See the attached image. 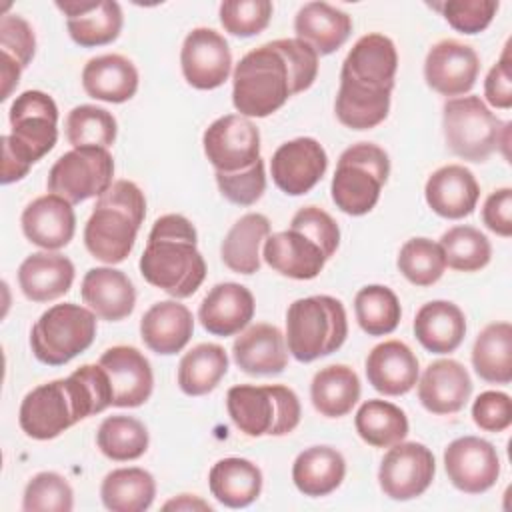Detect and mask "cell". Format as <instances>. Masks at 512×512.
<instances>
[{"label": "cell", "instance_id": "74e56055", "mask_svg": "<svg viewBox=\"0 0 512 512\" xmlns=\"http://www.w3.org/2000/svg\"><path fill=\"white\" fill-rule=\"evenodd\" d=\"M156 496L154 476L144 468H116L100 486L102 504L112 512H144Z\"/></svg>", "mask_w": 512, "mask_h": 512}, {"label": "cell", "instance_id": "60d3db41", "mask_svg": "<svg viewBox=\"0 0 512 512\" xmlns=\"http://www.w3.org/2000/svg\"><path fill=\"white\" fill-rule=\"evenodd\" d=\"M358 436L374 448H390L408 436V418L402 408L386 400H366L356 416Z\"/></svg>", "mask_w": 512, "mask_h": 512}, {"label": "cell", "instance_id": "e575fe53", "mask_svg": "<svg viewBox=\"0 0 512 512\" xmlns=\"http://www.w3.org/2000/svg\"><path fill=\"white\" fill-rule=\"evenodd\" d=\"M212 496L228 508H246L262 492V472L246 458H222L208 474Z\"/></svg>", "mask_w": 512, "mask_h": 512}, {"label": "cell", "instance_id": "11a10c76", "mask_svg": "<svg viewBox=\"0 0 512 512\" xmlns=\"http://www.w3.org/2000/svg\"><path fill=\"white\" fill-rule=\"evenodd\" d=\"M482 222L494 234L508 238L512 236V188L494 190L482 208Z\"/></svg>", "mask_w": 512, "mask_h": 512}, {"label": "cell", "instance_id": "f1b7e54d", "mask_svg": "<svg viewBox=\"0 0 512 512\" xmlns=\"http://www.w3.org/2000/svg\"><path fill=\"white\" fill-rule=\"evenodd\" d=\"M192 312L178 300L152 304L140 320V338L156 354L170 356L180 352L192 338Z\"/></svg>", "mask_w": 512, "mask_h": 512}, {"label": "cell", "instance_id": "ffe728a7", "mask_svg": "<svg viewBox=\"0 0 512 512\" xmlns=\"http://www.w3.org/2000/svg\"><path fill=\"white\" fill-rule=\"evenodd\" d=\"M98 364L106 370L112 386V406H142L154 388V374L148 358L134 346L108 348Z\"/></svg>", "mask_w": 512, "mask_h": 512}, {"label": "cell", "instance_id": "681fc988", "mask_svg": "<svg viewBox=\"0 0 512 512\" xmlns=\"http://www.w3.org/2000/svg\"><path fill=\"white\" fill-rule=\"evenodd\" d=\"M430 6L438 10L456 32L462 34H478L486 30L498 10V2L494 0H448Z\"/></svg>", "mask_w": 512, "mask_h": 512}, {"label": "cell", "instance_id": "44dd1931", "mask_svg": "<svg viewBox=\"0 0 512 512\" xmlns=\"http://www.w3.org/2000/svg\"><path fill=\"white\" fill-rule=\"evenodd\" d=\"M56 8L66 16L70 38L82 48H96L120 36L124 16L114 0H58Z\"/></svg>", "mask_w": 512, "mask_h": 512}, {"label": "cell", "instance_id": "c3c4849f", "mask_svg": "<svg viewBox=\"0 0 512 512\" xmlns=\"http://www.w3.org/2000/svg\"><path fill=\"white\" fill-rule=\"evenodd\" d=\"M274 6L270 0H226L220 4L222 28L240 38L256 36L270 24Z\"/></svg>", "mask_w": 512, "mask_h": 512}, {"label": "cell", "instance_id": "d6a6232c", "mask_svg": "<svg viewBox=\"0 0 512 512\" xmlns=\"http://www.w3.org/2000/svg\"><path fill=\"white\" fill-rule=\"evenodd\" d=\"M414 336L428 352L450 354L466 336L464 312L448 300L426 302L416 312Z\"/></svg>", "mask_w": 512, "mask_h": 512}, {"label": "cell", "instance_id": "9f6ffc18", "mask_svg": "<svg viewBox=\"0 0 512 512\" xmlns=\"http://www.w3.org/2000/svg\"><path fill=\"white\" fill-rule=\"evenodd\" d=\"M164 510H208V512H212V506L194 494H180L178 498L166 502Z\"/></svg>", "mask_w": 512, "mask_h": 512}, {"label": "cell", "instance_id": "f546056e", "mask_svg": "<svg viewBox=\"0 0 512 512\" xmlns=\"http://www.w3.org/2000/svg\"><path fill=\"white\" fill-rule=\"evenodd\" d=\"M74 282V264L54 250L34 252L18 268V286L32 302H50L64 296Z\"/></svg>", "mask_w": 512, "mask_h": 512}, {"label": "cell", "instance_id": "4316f807", "mask_svg": "<svg viewBox=\"0 0 512 512\" xmlns=\"http://www.w3.org/2000/svg\"><path fill=\"white\" fill-rule=\"evenodd\" d=\"M252 292L236 282L216 284L198 308V320L214 336H234L244 330L254 316Z\"/></svg>", "mask_w": 512, "mask_h": 512}, {"label": "cell", "instance_id": "277c9868", "mask_svg": "<svg viewBox=\"0 0 512 512\" xmlns=\"http://www.w3.org/2000/svg\"><path fill=\"white\" fill-rule=\"evenodd\" d=\"M196 244V228L186 216H160L140 256V274L176 300L192 296L206 278V262Z\"/></svg>", "mask_w": 512, "mask_h": 512}, {"label": "cell", "instance_id": "2e32d148", "mask_svg": "<svg viewBox=\"0 0 512 512\" xmlns=\"http://www.w3.org/2000/svg\"><path fill=\"white\" fill-rule=\"evenodd\" d=\"M444 470L454 488L466 494L490 490L500 476V458L484 438L462 436L452 440L444 450Z\"/></svg>", "mask_w": 512, "mask_h": 512}, {"label": "cell", "instance_id": "603a6c76", "mask_svg": "<svg viewBox=\"0 0 512 512\" xmlns=\"http://www.w3.org/2000/svg\"><path fill=\"white\" fill-rule=\"evenodd\" d=\"M416 384L420 404L438 416L460 412L472 394L468 370L450 358L430 362Z\"/></svg>", "mask_w": 512, "mask_h": 512}, {"label": "cell", "instance_id": "b9f144b4", "mask_svg": "<svg viewBox=\"0 0 512 512\" xmlns=\"http://www.w3.org/2000/svg\"><path fill=\"white\" fill-rule=\"evenodd\" d=\"M96 444L106 458L128 462L138 460L148 450L150 436L138 418L116 414L102 420L96 432Z\"/></svg>", "mask_w": 512, "mask_h": 512}, {"label": "cell", "instance_id": "7dc6e473", "mask_svg": "<svg viewBox=\"0 0 512 512\" xmlns=\"http://www.w3.org/2000/svg\"><path fill=\"white\" fill-rule=\"evenodd\" d=\"M72 508V486L58 472H38L24 488V512H70Z\"/></svg>", "mask_w": 512, "mask_h": 512}, {"label": "cell", "instance_id": "4dcf8cb0", "mask_svg": "<svg viewBox=\"0 0 512 512\" xmlns=\"http://www.w3.org/2000/svg\"><path fill=\"white\" fill-rule=\"evenodd\" d=\"M82 88L94 100L122 104L138 90V70L122 54L94 56L84 64Z\"/></svg>", "mask_w": 512, "mask_h": 512}, {"label": "cell", "instance_id": "f35d334b", "mask_svg": "<svg viewBox=\"0 0 512 512\" xmlns=\"http://www.w3.org/2000/svg\"><path fill=\"white\" fill-rule=\"evenodd\" d=\"M474 372L490 384L512 380V326L510 322L488 324L472 346Z\"/></svg>", "mask_w": 512, "mask_h": 512}, {"label": "cell", "instance_id": "d4e9b609", "mask_svg": "<svg viewBox=\"0 0 512 512\" xmlns=\"http://www.w3.org/2000/svg\"><path fill=\"white\" fill-rule=\"evenodd\" d=\"M236 366L250 376H274L288 364L286 336L274 324H254L232 344Z\"/></svg>", "mask_w": 512, "mask_h": 512}, {"label": "cell", "instance_id": "cb8c5ba5", "mask_svg": "<svg viewBox=\"0 0 512 512\" xmlns=\"http://www.w3.org/2000/svg\"><path fill=\"white\" fill-rule=\"evenodd\" d=\"M424 196L432 212L448 220H460L474 212L480 186L466 166L446 164L428 176Z\"/></svg>", "mask_w": 512, "mask_h": 512}, {"label": "cell", "instance_id": "5b68a950", "mask_svg": "<svg viewBox=\"0 0 512 512\" xmlns=\"http://www.w3.org/2000/svg\"><path fill=\"white\" fill-rule=\"evenodd\" d=\"M338 244L340 228L336 220L318 206H304L292 216L288 230L264 240L262 256L282 276L312 280L338 250Z\"/></svg>", "mask_w": 512, "mask_h": 512}, {"label": "cell", "instance_id": "7a4b0ae2", "mask_svg": "<svg viewBox=\"0 0 512 512\" xmlns=\"http://www.w3.org/2000/svg\"><path fill=\"white\" fill-rule=\"evenodd\" d=\"M398 70L394 42L378 32L356 40L342 62L334 112L352 130H370L386 120Z\"/></svg>", "mask_w": 512, "mask_h": 512}, {"label": "cell", "instance_id": "7402d4cb", "mask_svg": "<svg viewBox=\"0 0 512 512\" xmlns=\"http://www.w3.org/2000/svg\"><path fill=\"white\" fill-rule=\"evenodd\" d=\"M28 242L42 250H60L70 244L76 232L74 208L58 194H44L32 200L20 218Z\"/></svg>", "mask_w": 512, "mask_h": 512}, {"label": "cell", "instance_id": "52a82bcc", "mask_svg": "<svg viewBox=\"0 0 512 512\" xmlns=\"http://www.w3.org/2000/svg\"><path fill=\"white\" fill-rule=\"evenodd\" d=\"M146 216L144 192L130 180H116L98 196L84 226L86 250L104 264H120L134 248Z\"/></svg>", "mask_w": 512, "mask_h": 512}, {"label": "cell", "instance_id": "ac0fdd59", "mask_svg": "<svg viewBox=\"0 0 512 512\" xmlns=\"http://www.w3.org/2000/svg\"><path fill=\"white\" fill-rule=\"evenodd\" d=\"M328 168V154L322 144L310 136H300L278 146L270 160L274 184L288 196L310 192Z\"/></svg>", "mask_w": 512, "mask_h": 512}, {"label": "cell", "instance_id": "ee69618b", "mask_svg": "<svg viewBox=\"0 0 512 512\" xmlns=\"http://www.w3.org/2000/svg\"><path fill=\"white\" fill-rule=\"evenodd\" d=\"M66 140L74 148H108L116 140L118 124L112 112L94 104L72 108L64 122Z\"/></svg>", "mask_w": 512, "mask_h": 512}, {"label": "cell", "instance_id": "ab89813d", "mask_svg": "<svg viewBox=\"0 0 512 512\" xmlns=\"http://www.w3.org/2000/svg\"><path fill=\"white\" fill-rule=\"evenodd\" d=\"M228 372V354L220 344L204 342L188 350L178 364V386L188 396L212 392Z\"/></svg>", "mask_w": 512, "mask_h": 512}, {"label": "cell", "instance_id": "484cf974", "mask_svg": "<svg viewBox=\"0 0 512 512\" xmlns=\"http://www.w3.org/2000/svg\"><path fill=\"white\" fill-rule=\"evenodd\" d=\"M420 376L416 354L400 340H386L374 346L366 358V378L384 396L410 392Z\"/></svg>", "mask_w": 512, "mask_h": 512}, {"label": "cell", "instance_id": "4fadbf2b", "mask_svg": "<svg viewBox=\"0 0 512 512\" xmlns=\"http://www.w3.org/2000/svg\"><path fill=\"white\" fill-rule=\"evenodd\" d=\"M114 158L108 148H72L64 152L48 172V192L70 204L102 196L112 186Z\"/></svg>", "mask_w": 512, "mask_h": 512}, {"label": "cell", "instance_id": "f5cc1de1", "mask_svg": "<svg viewBox=\"0 0 512 512\" xmlns=\"http://www.w3.org/2000/svg\"><path fill=\"white\" fill-rule=\"evenodd\" d=\"M472 420L484 432H504L512 424V400L506 392H482L472 404Z\"/></svg>", "mask_w": 512, "mask_h": 512}, {"label": "cell", "instance_id": "816d5d0a", "mask_svg": "<svg viewBox=\"0 0 512 512\" xmlns=\"http://www.w3.org/2000/svg\"><path fill=\"white\" fill-rule=\"evenodd\" d=\"M216 184L220 194L238 206H252L262 198L266 190V172L262 158L240 172H216Z\"/></svg>", "mask_w": 512, "mask_h": 512}, {"label": "cell", "instance_id": "8d00e7d4", "mask_svg": "<svg viewBox=\"0 0 512 512\" xmlns=\"http://www.w3.org/2000/svg\"><path fill=\"white\" fill-rule=\"evenodd\" d=\"M310 400L322 416L342 418L360 400V378L346 364L320 368L310 384Z\"/></svg>", "mask_w": 512, "mask_h": 512}, {"label": "cell", "instance_id": "9a60e30c", "mask_svg": "<svg viewBox=\"0 0 512 512\" xmlns=\"http://www.w3.org/2000/svg\"><path fill=\"white\" fill-rule=\"evenodd\" d=\"M436 462L430 448L420 442L390 446L378 468V484L384 496L406 502L422 496L434 480Z\"/></svg>", "mask_w": 512, "mask_h": 512}, {"label": "cell", "instance_id": "7c38bea8", "mask_svg": "<svg viewBox=\"0 0 512 512\" xmlns=\"http://www.w3.org/2000/svg\"><path fill=\"white\" fill-rule=\"evenodd\" d=\"M510 122L502 124L480 96L450 98L444 104L442 128L448 150L468 162H486L500 146Z\"/></svg>", "mask_w": 512, "mask_h": 512}, {"label": "cell", "instance_id": "30bf717a", "mask_svg": "<svg viewBox=\"0 0 512 512\" xmlns=\"http://www.w3.org/2000/svg\"><path fill=\"white\" fill-rule=\"evenodd\" d=\"M390 176L388 154L372 144L358 142L346 148L336 164L330 192L336 208L350 216L368 214Z\"/></svg>", "mask_w": 512, "mask_h": 512}, {"label": "cell", "instance_id": "1f68e13d", "mask_svg": "<svg viewBox=\"0 0 512 512\" xmlns=\"http://www.w3.org/2000/svg\"><path fill=\"white\" fill-rule=\"evenodd\" d=\"M296 38L312 46L318 56L336 52L352 32V18L326 2L304 4L294 18Z\"/></svg>", "mask_w": 512, "mask_h": 512}, {"label": "cell", "instance_id": "d6986e66", "mask_svg": "<svg viewBox=\"0 0 512 512\" xmlns=\"http://www.w3.org/2000/svg\"><path fill=\"white\" fill-rule=\"evenodd\" d=\"M480 72V58L470 44L460 40L436 42L424 60L426 84L442 96H462L472 90Z\"/></svg>", "mask_w": 512, "mask_h": 512}, {"label": "cell", "instance_id": "5bb4252c", "mask_svg": "<svg viewBox=\"0 0 512 512\" xmlns=\"http://www.w3.org/2000/svg\"><path fill=\"white\" fill-rule=\"evenodd\" d=\"M202 146L216 172H240L260 160V130L242 114H226L204 130Z\"/></svg>", "mask_w": 512, "mask_h": 512}, {"label": "cell", "instance_id": "f907efd6", "mask_svg": "<svg viewBox=\"0 0 512 512\" xmlns=\"http://www.w3.org/2000/svg\"><path fill=\"white\" fill-rule=\"evenodd\" d=\"M0 50L2 62L26 68L36 52V36L32 26L18 14H4L0 18Z\"/></svg>", "mask_w": 512, "mask_h": 512}, {"label": "cell", "instance_id": "f6af8a7d", "mask_svg": "<svg viewBox=\"0 0 512 512\" xmlns=\"http://www.w3.org/2000/svg\"><path fill=\"white\" fill-rule=\"evenodd\" d=\"M446 266L458 272H478L492 258L490 240L474 226H452L440 238Z\"/></svg>", "mask_w": 512, "mask_h": 512}, {"label": "cell", "instance_id": "83f0119b", "mask_svg": "<svg viewBox=\"0 0 512 512\" xmlns=\"http://www.w3.org/2000/svg\"><path fill=\"white\" fill-rule=\"evenodd\" d=\"M84 304L100 320L118 322L132 314L136 306V290L132 280L116 268H90L80 286Z\"/></svg>", "mask_w": 512, "mask_h": 512}, {"label": "cell", "instance_id": "db71d44e", "mask_svg": "<svg viewBox=\"0 0 512 512\" xmlns=\"http://www.w3.org/2000/svg\"><path fill=\"white\" fill-rule=\"evenodd\" d=\"M484 96L490 106L508 110L512 106V60L510 40L506 42L500 60L490 68L484 80Z\"/></svg>", "mask_w": 512, "mask_h": 512}, {"label": "cell", "instance_id": "6da1fadb", "mask_svg": "<svg viewBox=\"0 0 512 512\" xmlns=\"http://www.w3.org/2000/svg\"><path fill=\"white\" fill-rule=\"evenodd\" d=\"M318 74V54L298 38L266 42L240 58L232 74V104L246 118H266Z\"/></svg>", "mask_w": 512, "mask_h": 512}, {"label": "cell", "instance_id": "3957f363", "mask_svg": "<svg viewBox=\"0 0 512 512\" xmlns=\"http://www.w3.org/2000/svg\"><path fill=\"white\" fill-rule=\"evenodd\" d=\"M112 406V386L100 364H84L68 378L32 388L18 412L20 428L34 440H52L76 422Z\"/></svg>", "mask_w": 512, "mask_h": 512}, {"label": "cell", "instance_id": "d590c367", "mask_svg": "<svg viewBox=\"0 0 512 512\" xmlns=\"http://www.w3.org/2000/svg\"><path fill=\"white\" fill-rule=\"evenodd\" d=\"M270 236V220L260 212L238 218L222 240V262L236 274L250 276L260 270V246Z\"/></svg>", "mask_w": 512, "mask_h": 512}, {"label": "cell", "instance_id": "bcb514c9", "mask_svg": "<svg viewBox=\"0 0 512 512\" xmlns=\"http://www.w3.org/2000/svg\"><path fill=\"white\" fill-rule=\"evenodd\" d=\"M396 266L410 284L424 288L436 284L442 278L446 270V260L438 242L420 236L410 238L402 244Z\"/></svg>", "mask_w": 512, "mask_h": 512}, {"label": "cell", "instance_id": "8fae6325", "mask_svg": "<svg viewBox=\"0 0 512 512\" xmlns=\"http://www.w3.org/2000/svg\"><path fill=\"white\" fill-rule=\"evenodd\" d=\"M94 338L96 314L88 306L64 302L48 308L34 322L30 348L38 362L62 366L88 350Z\"/></svg>", "mask_w": 512, "mask_h": 512}, {"label": "cell", "instance_id": "e0dca14e", "mask_svg": "<svg viewBox=\"0 0 512 512\" xmlns=\"http://www.w3.org/2000/svg\"><path fill=\"white\" fill-rule=\"evenodd\" d=\"M184 80L196 90L222 86L232 68V54L226 38L212 28H194L186 34L180 50Z\"/></svg>", "mask_w": 512, "mask_h": 512}, {"label": "cell", "instance_id": "8992f818", "mask_svg": "<svg viewBox=\"0 0 512 512\" xmlns=\"http://www.w3.org/2000/svg\"><path fill=\"white\" fill-rule=\"evenodd\" d=\"M10 134L2 136L0 182L22 180L30 166L48 154L58 140V106L46 92L26 90L14 98L10 112Z\"/></svg>", "mask_w": 512, "mask_h": 512}, {"label": "cell", "instance_id": "ba28073f", "mask_svg": "<svg viewBox=\"0 0 512 512\" xmlns=\"http://www.w3.org/2000/svg\"><path fill=\"white\" fill-rule=\"evenodd\" d=\"M348 336L344 304L334 296L298 298L286 312V346L298 362H314L336 352Z\"/></svg>", "mask_w": 512, "mask_h": 512}, {"label": "cell", "instance_id": "9c48e42d", "mask_svg": "<svg viewBox=\"0 0 512 512\" xmlns=\"http://www.w3.org/2000/svg\"><path fill=\"white\" fill-rule=\"evenodd\" d=\"M226 408L234 426L250 438L286 436L296 430L302 416L296 392L282 384L232 386Z\"/></svg>", "mask_w": 512, "mask_h": 512}, {"label": "cell", "instance_id": "7bdbcfd3", "mask_svg": "<svg viewBox=\"0 0 512 512\" xmlns=\"http://www.w3.org/2000/svg\"><path fill=\"white\" fill-rule=\"evenodd\" d=\"M354 314L368 336H386L400 324L402 308L396 294L382 284H370L358 290Z\"/></svg>", "mask_w": 512, "mask_h": 512}, {"label": "cell", "instance_id": "836d02e7", "mask_svg": "<svg viewBox=\"0 0 512 512\" xmlns=\"http://www.w3.org/2000/svg\"><path fill=\"white\" fill-rule=\"evenodd\" d=\"M346 476V460L332 446H310L292 464L294 486L310 498L332 494Z\"/></svg>", "mask_w": 512, "mask_h": 512}]
</instances>
